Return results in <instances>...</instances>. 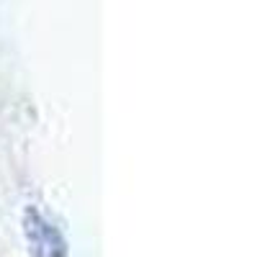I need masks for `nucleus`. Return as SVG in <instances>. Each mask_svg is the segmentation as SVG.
Instances as JSON below:
<instances>
[{
	"instance_id": "nucleus-1",
	"label": "nucleus",
	"mask_w": 257,
	"mask_h": 257,
	"mask_svg": "<svg viewBox=\"0 0 257 257\" xmlns=\"http://www.w3.org/2000/svg\"><path fill=\"white\" fill-rule=\"evenodd\" d=\"M24 231H26V242L34 257H64L67 247L59 229L36 208H26L24 213Z\"/></svg>"
}]
</instances>
